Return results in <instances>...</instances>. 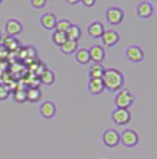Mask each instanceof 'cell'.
Here are the masks:
<instances>
[{"mask_svg":"<svg viewBox=\"0 0 157 159\" xmlns=\"http://www.w3.org/2000/svg\"><path fill=\"white\" fill-rule=\"evenodd\" d=\"M153 13H155V8H153L152 3H149V2H141L137 7V14L142 20L150 18L153 15Z\"/></svg>","mask_w":157,"mask_h":159,"instance_id":"cell-11","label":"cell"},{"mask_svg":"<svg viewBox=\"0 0 157 159\" xmlns=\"http://www.w3.org/2000/svg\"><path fill=\"white\" fill-rule=\"evenodd\" d=\"M101 39H102L104 46H106V47H114V46L120 42V35L116 32V30H110V29L106 30L105 29V32L102 33Z\"/></svg>","mask_w":157,"mask_h":159,"instance_id":"cell-8","label":"cell"},{"mask_svg":"<svg viewBox=\"0 0 157 159\" xmlns=\"http://www.w3.org/2000/svg\"><path fill=\"white\" fill-rule=\"evenodd\" d=\"M74 58L78 64L81 65H86V64L90 62V54L87 48H77V51L74 53Z\"/></svg>","mask_w":157,"mask_h":159,"instance_id":"cell-20","label":"cell"},{"mask_svg":"<svg viewBox=\"0 0 157 159\" xmlns=\"http://www.w3.org/2000/svg\"><path fill=\"white\" fill-rule=\"evenodd\" d=\"M96 0H81V3H83L86 7H92V6L95 4Z\"/></svg>","mask_w":157,"mask_h":159,"instance_id":"cell-28","label":"cell"},{"mask_svg":"<svg viewBox=\"0 0 157 159\" xmlns=\"http://www.w3.org/2000/svg\"><path fill=\"white\" fill-rule=\"evenodd\" d=\"M57 17L54 15L53 13H46V14H43L40 17V24H41V26H43L44 29H47V30H53V29H55V25H57Z\"/></svg>","mask_w":157,"mask_h":159,"instance_id":"cell-13","label":"cell"},{"mask_svg":"<svg viewBox=\"0 0 157 159\" xmlns=\"http://www.w3.org/2000/svg\"><path fill=\"white\" fill-rule=\"evenodd\" d=\"M87 32H88V36H91L92 39H101L102 33L105 32V28L99 21H94V22H91L88 25Z\"/></svg>","mask_w":157,"mask_h":159,"instance_id":"cell-14","label":"cell"},{"mask_svg":"<svg viewBox=\"0 0 157 159\" xmlns=\"http://www.w3.org/2000/svg\"><path fill=\"white\" fill-rule=\"evenodd\" d=\"M39 80H40L43 84L50 86V84H54V82H55V75H54V72L51 71V69L46 68L40 75H39Z\"/></svg>","mask_w":157,"mask_h":159,"instance_id":"cell-17","label":"cell"},{"mask_svg":"<svg viewBox=\"0 0 157 159\" xmlns=\"http://www.w3.org/2000/svg\"><path fill=\"white\" fill-rule=\"evenodd\" d=\"M51 39H53V43L55 44V46H58V47L62 43H65V42L68 40V38H66V33L65 32H59V30H54Z\"/></svg>","mask_w":157,"mask_h":159,"instance_id":"cell-23","label":"cell"},{"mask_svg":"<svg viewBox=\"0 0 157 159\" xmlns=\"http://www.w3.org/2000/svg\"><path fill=\"white\" fill-rule=\"evenodd\" d=\"M104 72H105V68L101 65V64H92L88 69L90 79H102Z\"/></svg>","mask_w":157,"mask_h":159,"instance_id":"cell-18","label":"cell"},{"mask_svg":"<svg viewBox=\"0 0 157 159\" xmlns=\"http://www.w3.org/2000/svg\"><path fill=\"white\" fill-rule=\"evenodd\" d=\"M46 3H47V0H31V4H32V7H35V8H43L44 6H46Z\"/></svg>","mask_w":157,"mask_h":159,"instance_id":"cell-27","label":"cell"},{"mask_svg":"<svg viewBox=\"0 0 157 159\" xmlns=\"http://www.w3.org/2000/svg\"><path fill=\"white\" fill-rule=\"evenodd\" d=\"M134 98L135 97L131 94V91L123 87L117 91L116 97H114V105H116V108L128 109V107H131L132 102H134Z\"/></svg>","mask_w":157,"mask_h":159,"instance_id":"cell-2","label":"cell"},{"mask_svg":"<svg viewBox=\"0 0 157 159\" xmlns=\"http://www.w3.org/2000/svg\"><path fill=\"white\" fill-rule=\"evenodd\" d=\"M102 141L109 148H114L120 144V133L114 129H108L102 133Z\"/></svg>","mask_w":157,"mask_h":159,"instance_id":"cell-5","label":"cell"},{"mask_svg":"<svg viewBox=\"0 0 157 159\" xmlns=\"http://www.w3.org/2000/svg\"><path fill=\"white\" fill-rule=\"evenodd\" d=\"M2 2H3V0H0V4H2Z\"/></svg>","mask_w":157,"mask_h":159,"instance_id":"cell-31","label":"cell"},{"mask_svg":"<svg viewBox=\"0 0 157 159\" xmlns=\"http://www.w3.org/2000/svg\"><path fill=\"white\" fill-rule=\"evenodd\" d=\"M104 87L110 91H119L124 86V75L121 71L116 68H108L105 69L104 76H102Z\"/></svg>","mask_w":157,"mask_h":159,"instance_id":"cell-1","label":"cell"},{"mask_svg":"<svg viewBox=\"0 0 157 159\" xmlns=\"http://www.w3.org/2000/svg\"><path fill=\"white\" fill-rule=\"evenodd\" d=\"M78 48V43L77 42H73V40H66L65 43H62L59 46V50L62 51L63 54H66V56H72V54H74L77 51Z\"/></svg>","mask_w":157,"mask_h":159,"instance_id":"cell-16","label":"cell"},{"mask_svg":"<svg viewBox=\"0 0 157 159\" xmlns=\"http://www.w3.org/2000/svg\"><path fill=\"white\" fill-rule=\"evenodd\" d=\"M120 143L127 148H134L139 143V136H138V133L135 130L127 129L120 134Z\"/></svg>","mask_w":157,"mask_h":159,"instance_id":"cell-3","label":"cell"},{"mask_svg":"<svg viewBox=\"0 0 157 159\" xmlns=\"http://www.w3.org/2000/svg\"><path fill=\"white\" fill-rule=\"evenodd\" d=\"M4 28H6V32H7V36H13V38H15V36H18L21 32H22L23 26L18 20L11 18V20H8L7 22H6Z\"/></svg>","mask_w":157,"mask_h":159,"instance_id":"cell-10","label":"cell"},{"mask_svg":"<svg viewBox=\"0 0 157 159\" xmlns=\"http://www.w3.org/2000/svg\"><path fill=\"white\" fill-rule=\"evenodd\" d=\"M0 39H2V30H0Z\"/></svg>","mask_w":157,"mask_h":159,"instance_id":"cell-30","label":"cell"},{"mask_svg":"<svg viewBox=\"0 0 157 159\" xmlns=\"http://www.w3.org/2000/svg\"><path fill=\"white\" fill-rule=\"evenodd\" d=\"M66 38H68L69 40L77 42L78 39L81 38V29H80V26L73 25V24H72L70 28H69V29H68V32H66Z\"/></svg>","mask_w":157,"mask_h":159,"instance_id":"cell-21","label":"cell"},{"mask_svg":"<svg viewBox=\"0 0 157 159\" xmlns=\"http://www.w3.org/2000/svg\"><path fill=\"white\" fill-rule=\"evenodd\" d=\"M105 17H106L108 22L112 24V25H120L124 20V11L120 7H110L108 8Z\"/></svg>","mask_w":157,"mask_h":159,"instance_id":"cell-6","label":"cell"},{"mask_svg":"<svg viewBox=\"0 0 157 159\" xmlns=\"http://www.w3.org/2000/svg\"><path fill=\"white\" fill-rule=\"evenodd\" d=\"M68 4H70V6H74V4H78V3L81 2V0H65Z\"/></svg>","mask_w":157,"mask_h":159,"instance_id":"cell-29","label":"cell"},{"mask_svg":"<svg viewBox=\"0 0 157 159\" xmlns=\"http://www.w3.org/2000/svg\"><path fill=\"white\" fill-rule=\"evenodd\" d=\"M90 54V61H92L94 64H101L105 60V48L99 44L91 46V48L88 50Z\"/></svg>","mask_w":157,"mask_h":159,"instance_id":"cell-9","label":"cell"},{"mask_svg":"<svg viewBox=\"0 0 157 159\" xmlns=\"http://www.w3.org/2000/svg\"><path fill=\"white\" fill-rule=\"evenodd\" d=\"M2 46L6 48L7 51H13L18 47V40L13 36H6L3 38V42H2Z\"/></svg>","mask_w":157,"mask_h":159,"instance_id":"cell-22","label":"cell"},{"mask_svg":"<svg viewBox=\"0 0 157 159\" xmlns=\"http://www.w3.org/2000/svg\"><path fill=\"white\" fill-rule=\"evenodd\" d=\"M112 120L119 126H124L131 120V114L125 108H114L112 112Z\"/></svg>","mask_w":157,"mask_h":159,"instance_id":"cell-4","label":"cell"},{"mask_svg":"<svg viewBox=\"0 0 157 159\" xmlns=\"http://www.w3.org/2000/svg\"><path fill=\"white\" fill-rule=\"evenodd\" d=\"M10 97V89L4 84H0V101H4Z\"/></svg>","mask_w":157,"mask_h":159,"instance_id":"cell-26","label":"cell"},{"mask_svg":"<svg viewBox=\"0 0 157 159\" xmlns=\"http://www.w3.org/2000/svg\"><path fill=\"white\" fill-rule=\"evenodd\" d=\"M70 21L69 20H59V21H57V25H55V30H59V32H68V29L70 28Z\"/></svg>","mask_w":157,"mask_h":159,"instance_id":"cell-25","label":"cell"},{"mask_svg":"<svg viewBox=\"0 0 157 159\" xmlns=\"http://www.w3.org/2000/svg\"><path fill=\"white\" fill-rule=\"evenodd\" d=\"M40 114L44 119H51L57 114V107L53 101H44L40 105Z\"/></svg>","mask_w":157,"mask_h":159,"instance_id":"cell-12","label":"cell"},{"mask_svg":"<svg viewBox=\"0 0 157 159\" xmlns=\"http://www.w3.org/2000/svg\"><path fill=\"white\" fill-rule=\"evenodd\" d=\"M41 98V91L39 87H29L26 90V101L29 102H37Z\"/></svg>","mask_w":157,"mask_h":159,"instance_id":"cell-19","label":"cell"},{"mask_svg":"<svg viewBox=\"0 0 157 159\" xmlns=\"http://www.w3.org/2000/svg\"><path fill=\"white\" fill-rule=\"evenodd\" d=\"M13 98H14V101L18 104L25 102L26 101V90L25 89H17V90H14Z\"/></svg>","mask_w":157,"mask_h":159,"instance_id":"cell-24","label":"cell"},{"mask_svg":"<svg viewBox=\"0 0 157 159\" xmlns=\"http://www.w3.org/2000/svg\"><path fill=\"white\" fill-rule=\"evenodd\" d=\"M87 90L91 94H101L105 90L102 79H90L87 83Z\"/></svg>","mask_w":157,"mask_h":159,"instance_id":"cell-15","label":"cell"},{"mask_svg":"<svg viewBox=\"0 0 157 159\" xmlns=\"http://www.w3.org/2000/svg\"><path fill=\"white\" fill-rule=\"evenodd\" d=\"M125 57L128 58L131 62H141L145 58L143 50L137 44H131L125 48Z\"/></svg>","mask_w":157,"mask_h":159,"instance_id":"cell-7","label":"cell"}]
</instances>
